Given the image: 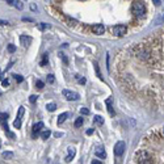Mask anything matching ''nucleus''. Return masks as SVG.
I'll return each mask as SVG.
<instances>
[{
    "mask_svg": "<svg viewBox=\"0 0 164 164\" xmlns=\"http://www.w3.org/2000/svg\"><path fill=\"white\" fill-rule=\"evenodd\" d=\"M133 11H134V13L138 17H142V16H145L146 7H145V4L142 3V1H135V3L133 4Z\"/></svg>",
    "mask_w": 164,
    "mask_h": 164,
    "instance_id": "nucleus-1",
    "label": "nucleus"
},
{
    "mask_svg": "<svg viewBox=\"0 0 164 164\" xmlns=\"http://www.w3.org/2000/svg\"><path fill=\"white\" fill-rule=\"evenodd\" d=\"M62 93H63V96H65L67 100H70V101H76V100H79V97H80V95L77 93V92L68 91V89H63Z\"/></svg>",
    "mask_w": 164,
    "mask_h": 164,
    "instance_id": "nucleus-2",
    "label": "nucleus"
},
{
    "mask_svg": "<svg viewBox=\"0 0 164 164\" xmlns=\"http://www.w3.org/2000/svg\"><path fill=\"white\" fill-rule=\"evenodd\" d=\"M24 112H25V108H24V106H20L19 112H17V118L15 119V122H13V126H15L16 129H20V127H21V118H23Z\"/></svg>",
    "mask_w": 164,
    "mask_h": 164,
    "instance_id": "nucleus-3",
    "label": "nucleus"
},
{
    "mask_svg": "<svg viewBox=\"0 0 164 164\" xmlns=\"http://www.w3.org/2000/svg\"><path fill=\"white\" fill-rule=\"evenodd\" d=\"M127 29H126L125 25H116L113 26V34L117 35V37H122V35L126 34Z\"/></svg>",
    "mask_w": 164,
    "mask_h": 164,
    "instance_id": "nucleus-4",
    "label": "nucleus"
},
{
    "mask_svg": "<svg viewBox=\"0 0 164 164\" xmlns=\"http://www.w3.org/2000/svg\"><path fill=\"white\" fill-rule=\"evenodd\" d=\"M123 151H125V142H122V141L117 142L116 146H114V154L117 156H121L123 154Z\"/></svg>",
    "mask_w": 164,
    "mask_h": 164,
    "instance_id": "nucleus-5",
    "label": "nucleus"
},
{
    "mask_svg": "<svg viewBox=\"0 0 164 164\" xmlns=\"http://www.w3.org/2000/svg\"><path fill=\"white\" fill-rule=\"evenodd\" d=\"M92 32H93L95 34H97V35L103 34V33L105 32V26H104L103 24H96V25H92Z\"/></svg>",
    "mask_w": 164,
    "mask_h": 164,
    "instance_id": "nucleus-6",
    "label": "nucleus"
},
{
    "mask_svg": "<svg viewBox=\"0 0 164 164\" xmlns=\"http://www.w3.org/2000/svg\"><path fill=\"white\" fill-rule=\"evenodd\" d=\"M95 154L101 159L106 158V152H105V150H104V146H96V148H95Z\"/></svg>",
    "mask_w": 164,
    "mask_h": 164,
    "instance_id": "nucleus-7",
    "label": "nucleus"
},
{
    "mask_svg": "<svg viewBox=\"0 0 164 164\" xmlns=\"http://www.w3.org/2000/svg\"><path fill=\"white\" fill-rule=\"evenodd\" d=\"M42 127H43V122H37V123H34L33 125V127H32V131H33V137H37V134H38L39 131L42 130Z\"/></svg>",
    "mask_w": 164,
    "mask_h": 164,
    "instance_id": "nucleus-8",
    "label": "nucleus"
},
{
    "mask_svg": "<svg viewBox=\"0 0 164 164\" xmlns=\"http://www.w3.org/2000/svg\"><path fill=\"white\" fill-rule=\"evenodd\" d=\"M75 154H76V150H75V147H68V155L66 156L65 160L67 161V163H70V161L75 158Z\"/></svg>",
    "mask_w": 164,
    "mask_h": 164,
    "instance_id": "nucleus-9",
    "label": "nucleus"
},
{
    "mask_svg": "<svg viewBox=\"0 0 164 164\" xmlns=\"http://www.w3.org/2000/svg\"><path fill=\"white\" fill-rule=\"evenodd\" d=\"M20 42L23 46H29L30 42H32V37H28V35H20Z\"/></svg>",
    "mask_w": 164,
    "mask_h": 164,
    "instance_id": "nucleus-10",
    "label": "nucleus"
},
{
    "mask_svg": "<svg viewBox=\"0 0 164 164\" xmlns=\"http://www.w3.org/2000/svg\"><path fill=\"white\" fill-rule=\"evenodd\" d=\"M7 3L9 4V5L16 7L17 9H23V8H24L23 1H17V0H7Z\"/></svg>",
    "mask_w": 164,
    "mask_h": 164,
    "instance_id": "nucleus-11",
    "label": "nucleus"
},
{
    "mask_svg": "<svg viewBox=\"0 0 164 164\" xmlns=\"http://www.w3.org/2000/svg\"><path fill=\"white\" fill-rule=\"evenodd\" d=\"M68 117H70V113H68V112H65V113H62V114H59V117H58V125H62V123L65 122Z\"/></svg>",
    "mask_w": 164,
    "mask_h": 164,
    "instance_id": "nucleus-12",
    "label": "nucleus"
},
{
    "mask_svg": "<svg viewBox=\"0 0 164 164\" xmlns=\"http://www.w3.org/2000/svg\"><path fill=\"white\" fill-rule=\"evenodd\" d=\"M112 101H113V99H112V97H109V99H106L105 104H106V106H108V112H109V114L114 116V110H113L112 105H110V103H112Z\"/></svg>",
    "mask_w": 164,
    "mask_h": 164,
    "instance_id": "nucleus-13",
    "label": "nucleus"
},
{
    "mask_svg": "<svg viewBox=\"0 0 164 164\" xmlns=\"http://www.w3.org/2000/svg\"><path fill=\"white\" fill-rule=\"evenodd\" d=\"M1 158L7 159V160H9V159L13 158V152L12 151H4L3 154H1Z\"/></svg>",
    "mask_w": 164,
    "mask_h": 164,
    "instance_id": "nucleus-14",
    "label": "nucleus"
},
{
    "mask_svg": "<svg viewBox=\"0 0 164 164\" xmlns=\"http://www.w3.org/2000/svg\"><path fill=\"white\" fill-rule=\"evenodd\" d=\"M49 63V54L47 53H45V54L42 55V61L39 62V65L41 66H46Z\"/></svg>",
    "mask_w": 164,
    "mask_h": 164,
    "instance_id": "nucleus-15",
    "label": "nucleus"
},
{
    "mask_svg": "<svg viewBox=\"0 0 164 164\" xmlns=\"http://www.w3.org/2000/svg\"><path fill=\"white\" fill-rule=\"evenodd\" d=\"M50 135H51V131H50V130H45V131H42L41 133V138L42 139H49L50 138Z\"/></svg>",
    "mask_w": 164,
    "mask_h": 164,
    "instance_id": "nucleus-16",
    "label": "nucleus"
},
{
    "mask_svg": "<svg viewBox=\"0 0 164 164\" xmlns=\"http://www.w3.org/2000/svg\"><path fill=\"white\" fill-rule=\"evenodd\" d=\"M46 109H47L49 112H54V110L57 109V104H55V103H50V104H47V105H46Z\"/></svg>",
    "mask_w": 164,
    "mask_h": 164,
    "instance_id": "nucleus-17",
    "label": "nucleus"
},
{
    "mask_svg": "<svg viewBox=\"0 0 164 164\" xmlns=\"http://www.w3.org/2000/svg\"><path fill=\"white\" fill-rule=\"evenodd\" d=\"M83 123H84V119L81 118V117H79V118L75 119V123H74V125H75V127H80Z\"/></svg>",
    "mask_w": 164,
    "mask_h": 164,
    "instance_id": "nucleus-18",
    "label": "nucleus"
},
{
    "mask_svg": "<svg viewBox=\"0 0 164 164\" xmlns=\"http://www.w3.org/2000/svg\"><path fill=\"white\" fill-rule=\"evenodd\" d=\"M95 123H96V125H103L104 118L101 116H95Z\"/></svg>",
    "mask_w": 164,
    "mask_h": 164,
    "instance_id": "nucleus-19",
    "label": "nucleus"
},
{
    "mask_svg": "<svg viewBox=\"0 0 164 164\" xmlns=\"http://www.w3.org/2000/svg\"><path fill=\"white\" fill-rule=\"evenodd\" d=\"M37 28H38L39 30H45V29H47V28H50V25H49V24L42 23V24H38V25H37Z\"/></svg>",
    "mask_w": 164,
    "mask_h": 164,
    "instance_id": "nucleus-20",
    "label": "nucleus"
},
{
    "mask_svg": "<svg viewBox=\"0 0 164 164\" xmlns=\"http://www.w3.org/2000/svg\"><path fill=\"white\" fill-rule=\"evenodd\" d=\"M93 65H95V70H96L97 77H99V79H101V80H103V76H101V74H100V68H99V65H97V62H95Z\"/></svg>",
    "mask_w": 164,
    "mask_h": 164,
    "instance_id": "nucleus-21",
    "label": "nucleus"
},
{
    "mask_svg": "<svg viewBox=\"0 0 164 164\" xmlns=\"http://www.w3.org/2000/svg\"><path fill=\"white\" fill-rule=\"evenodd\" d=\"M8 119V113H0V122H5Z\"/></svg>",
    "mask_w": 164,
    "mask_h": 164,
    "instance_id": "nucleus-22",
    "label": "nucleus"
},
{
    "mask_svg": "<svg viewBox=\"0 0 164 164\" xmlns=\"http://www.w3.org/2000/svg\"><path fill=\"white\" fill-rule=\"evenodd\" d=\"M139 164H151V159H150V158H147V159L142 158L141 160H139Z\"/></svg>",
    "mask_w": 164,
    "mask_h": 164,
    "instance_id": "nucleus-23",
    "label": "nucleus"
},
{
    "mask_svg": "<svg viewBox=\"0 0 164 164\" xmlns=\"http://www.w3.org/2000/svg\"><path fill=\"white\" fill-rule=\"evenodd\" d=\"M8 51H9V53H15V51H16V46L13 45V43H9V45H8Z\"/></svg>",
    "mask_w": 164,
    "mask_h": 164,
    "instance_id": "nucleus-24",
    "label": "nucleus"
},
{
    "mask_svg": "<svg viewBox=\"0 0 164 164\" xmlns=\"http://www.w3.org/2000/svg\"><path fill=\"white\" fill-rule=\"evenodd\" d=\"M43 85H45V84H43V81H42V80H37V83H35V87L38 88V89H42Z\"/></svg>",
    "mask_w": 164,
    "mask_h": 164,
    "instance_id": "nucleus-25",
    "label": "nucleus"
},
{
    "mask_svg": "<svg viewBox=\"0 0 164 164\" xmlns=\"http://www.w3.org/2000/svg\"><path fill=\"white\" fill-rule=\"evenodd\" d=\"M13 76H15V79H16L17 83H23L24 81V77L21 76V75H13Z\"/></svg>",
    "mask_w": 164,
    "mask_h": 164,
    "instance_id": "nucleus-26",
    "label": "nucleus"
},
{
    "mask_svg": "<svg viewBox=\"0 0 164 164\" xmlns=\"http://www.w3.org/2000/svg\"><path fill=\"white\" fill-rule=\"evenodd\" d=\"M80 114H83V116H87V114H89V110H88L87 108H80Z\"/></svg>",
    "mask_w": 164,
    "mask_h": 164,
    "instance_id": "nucleus-27",
    "label": "nucleus"
},
{
    "mask_svg": "<svg viewBox=\"0 0 164 164\" xmlns=\"http://www.w3.org/2000/svg\"><path fill=\"white\" fill-rule=\"evenodd\" d=\"M47 81H49V83H50V84H53V83H54V81H55V79H54V75H53V74L47 75Z\"/></svg>",
    "mask_w": 164,
    "mask_h": 164,
    "instance_id": "nucleus-28",
    "label": "nucleus"
},
{
    "mask_svg": "<svg viewBox=\"0 0 164 164\" xmlns=\"http://www.w3.org/2000/svg\"><path fill=\"white\" fill-rule=\"evenodd\" d=\"M37 99H38V96H37V95H32V96L29 97V101H30L32 104H34L35 101H37Z\"/></svg>",
    "mask_w": 164,
    "mask_h": 164,
    "instance_id": "nucleus-29",
    "label": "nucleus"
},
{
    "mask_svg": "<svg viewBox=\"0 0 164 164\" xmlns=\"http://www.w3.org/2000/svg\"><path fill=\"white\" fill-rule=\"evenodd\" d=\"M1 85H3V87H8V85H9V80H8V79H4V80L1 81Z\"/></svg>",
    "mask_w": 164,
    "mask_h": 164,
    "instance_id": "nucleus-30",
    "label": "nucleus"
},
{
    "mask_svg": "<svg viewBox=\"0 0 164 164\" xmlns=\"http://www.w3.org/2000/svg\"><path fill=\"white\" fill-rule=\"evenodd\" d=\"M5 134L8 135V137H9V138H12V139L15 138V134H13V133H11L9 130H7V131H5Z\"/></svg>",
    "mask_w": 164,
    "mask_h": 164,
    "instance_id": "nucleus-31",
    "label": "nucleus"
},
{
    "mask_svg": "<svg viewBox=\"0 0 164 164\" xmlns=\"http://www.w3.org/2000/svg\"><path fill=\"white\" fill-rule=\"evenodd\" d=\"M1 127H3L5 131L8 130V123H7V121H5V122H1Z\"/></svg>",
    "mask_w": 164,
    "mask_h": 164,
    "instance_id": "nucleus-32",
    "label": "nucleus"
},
{
    "mask_svg": "<svg viewBox=\"0 0 164 164\" xmlns=\"http://www.w3.org/2000/svg\"><path fill=\"white\" fill-rule=\"evenodd\" d=\"M8 21H5V20H0V25H8Z\"/></svg>",
    "mask_w": 164,
    "mask_h": 164,
    "instance_id": "nucleus-33",
    "label": "nucleus"
},
{
    "mask_svg": "<svg viewBox=\"0 0 164 164\" xmlns=\"http://www.w3.org/2000/svg\"><path fill=\"white\" fill-rule=\"evenodd\" d=\"M91 164H103L101 163V160H97V159H95V160H92V163Z\"/></svg>",
    "mask_w": 164,
    "mask_h": 164,
    "instance_id": "nucleus-34",
    "label": "nucleus"
},
{
    "mask_svg": "<svg viewBox=\"0 0 164 164\" xmlns=\"http://www.w3.org/2000/svg\"><path fill=\"white\" fill-rule=\"evenodd\" d=\"M30 8H32V11H37V5H35L34 3L30 4Z\"/></svg>",
    "mask_w": 164,
    "mask_h": 164,
    "instance_id": "nucleus-35",
    "label": "nucleus"
},
{
    "mask_svg": "<svg viewBox=\"0 0 164 164\" xmlns=\"http://www.w3.org/2000/svg\"><path fill=\"white\" fill-rule=\"evenodd\" d=\"M93 131H95L93 129H88V130H87V135H91V134H93Z\"/></svg>",
    "mask_w": 164,
    "mask_h": 164,
    "instance_id": "nucleus-36",
    "label": "nucleus"
},
{
    "mask_svg": "<svg viewBox=\"0 0 164 164\" xmlns=\"http://www.w3.org/2000/svg\"><path fill=\"white\" fill-rule=\"evenodd\" d=\"M55 137H57V138H59V137H63V133H55Z\"/></svg>",
    "mask_w": 164,
    "mask_h": 164,
    "instance_id": "nucleus-37",
    "label": "nucleus"
},
{
    "mask_svg": "<svg viewBox=\"0 0 164 164\" xmlns=\"http://www.w3.org/2000/svg\"><path fill=\"white\" fill-rule=\"evenodd\" d=\"M23 21H33V19H30V17H24Z\"/></svg>",
    "mask_w": 164,
    "mask_h": 164,
    "instance_id": "nucleus-38",
    "label": "nucleus"
},
{
    "mask_svg": "<svg viewBox=\"0 0 164 164\" xmlns=\"http://www.w3.org/2000/svg\"><path fill=\"white\" fill-rule=\"evenodd\" d=\"M160 3H161L160 0H154V4H155V5H160Z\"/></svg>",
    "mask_w": 164,
    "mask_h": 164,
    "instance_id": "nucleus-39",
    "label": "nucleus"
},
{
    "mask_svg": "<svg viewBox=\"0 0 164 164\" xmlns=\"http://www.w3.org/2000/svg\"><path fill=\"white\" fill-rule=\"evenodd\" d=\"M80 83L81 84H85V79H84V77H81V79H80Z\"/></svg>",
    "mask_w": 164,
    "mask_h": 164,
    "instance_id": "nucleus-40",
    "label": "nucleus"
},
{
    "mask_svg": "<svg viewBox=\"0 0 164 164\" xmlns=\"http://www.w3.org/2000/svg\"><path fill=\"white\" fill-rule=\"evenodd\" d=\"M163 134H164V127H163Z\"/></svg>",
    "mask_w": 164,
    "mask_h": 164,
    "instance_id": "nucleus-41",
    "label": "nucleus"
},
{
    "mask_svg": "<svg viewBox=\"0 0 164 164\" xmlns=\"http://www.w3.org/2000/svg\"><path fill=\"white\" fill-rule=\"evenodd\" d=\"M0 75H1V71H0Z\"/></svg>",
    "mask_w": 164,
    "mask_h": 164,
    "instance_id": "nucleus-42",
    "label": "nucleus"
},
{
    "mask_svg": "<svg viewBox=\"0 0 164 164\" xmlns=\"http://www.w3.org/2000/svg\"><path fill=\"white\" fill-rule=\"evenodd\" d=\"M0 95H1V92H0Z\"/></svg>",
    "mask_w": 164,
    "mask_h": 164,
    "instance_id": "nucleus-43",
    "label": "nucleus"
},
{
    "mask_svg": "<svg viewBox=\"0 0 164 164\" xmlns=\"http://www.w3.org/2000/svg\"><path fill=\"white\" fill-rule=\"evenodd\" d=\"M0 147H1V145H0Z\"/></svg>",
    "mask_w": 164,
    "mask_h": 164,
    "instance_id": "nucleus-44",
    "label": "nucleus"
}]
</instances>
